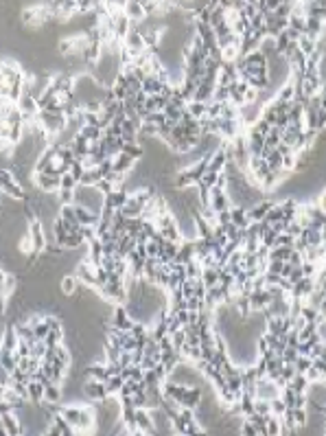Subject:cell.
Returning a JSON list of instances; mask_svg holds the SVG:
<instances>
[{
    "instance_id": "cell-5",
    "label": "cell",
    "mask_w": 326,
    "mask_h": 436,
    "mask_svg": "<svg viewBox=\"0 0 326 436\" xmlns=\"http://www.w3.org/2000/svg\"><path fill=\"white\" fill-rule=\"evenodd\" d=\"M134 434H156L151 412L147 408H136V430Z\"/></svg>"
},
{
    "instance_id": "cell-4",
    "label": "cell",
    "mask_w": 326,
    "mask_h": 436,
    "mask_svg": "<svg viewBox=\"0 0 326 436\" xmlns=\"http://www.w3.org/2000/svg\"><path fill=\"white\" fill-rule=\"evenodd\" d=\"M29 235H31V241H33V250L37 254H42L46 250V237H44V224L37 217L29 221Z\"/></svg>"
},
{
    "instance_id": "cell-13",
    "label": "cell",
    "mask_w": 326,
    "mask_h": 436,
    "mask_svg": "<svg viewBox=\"0 0 326 436\" xmlns=\"http://www.w3.org/2000/svg\"><path fill=\"white\" fill-rule=\"evenodd\" d=\"M101 178H103L101 169H99V167H92V169H86V171H84V176L79 178V184H84V186H94Z\"/></svg>"
},
{
    "instance_id": "cell-14",
    "label": "cell",
    "mask_w": 326,
    "mask_h": 436,
    "mask_svg": "<svg viewBox=\"0 0 326 436\" xmlns=\"http://www.w3.org/2000/svg\"><path fill=\"white\" fill-rule=\"evenodd\" d=\"M79 134L84 138H88V141L96 143V141H101V138H103V129L99 125H86V123H84V125L79 127Z\"/></svg>"
},
{
    "instance_id": "cell-3",
    "label": "cell",
    "mask_w": 326,
    "mask_h": 436,
    "mask_svg": "<svg viewBox=\"0 0 326 436\" xmlns=\"http://www.w3.org/2000/svg\"><path fill=\"white\" fill-rule=\"evenodd\" d=\"M84 397L88 401H103L108 397V390H105V382H99V380H92V377H86L84 382Z\"/></svg>"
},
{
    "instance_id": "cell-2",
    "label": "cell",
    "mask_w": 326,
    "mask_h": 436,
    "mask_svg": "<svg viewBox=\"0 0 326 436\" xmlns=\"http://www.w3.org/2000/svg\"><path fill=\"white\" fill-rule=\"evenodd\" d=\"M33 186L42 193H57L59 191V176L46 174V171H33Z\"/></svg>"
},
{
    "instance_id": "cell-7",
    "label": "cell",
    "mask_w": 326,
    "mask_h": 436,
    "mask_svg": "<svg viewBox=\"0 0 326 436\" xmlns=\"http://www.w3.org/2000/svg\"><path fill=\"white\" fill-rule=\"evenodd\" d=\"M79 278L75 276V274H66V276H62L59 278V294L62 296H66V298H72V296L77 294V290H79Z\"/></svg>"
},
{
    "instance_id": "cell-12",
    "label": "cell",
    "mask_w": 326,
    "mask_h": 436,
    "mask_svg": "<svg viewBox=\"0 0 326 436\" xmlns=\"http://www.w3.org/2000/svg\"><path fill=\"white\" fill-rule=\"evenodd\" d=\"M29 388V401L31 404H42L44 401V384H39L37 380H31L27 384Z\"/></svg>"
},
{
    "instance_id": "cell-15",
    "label": "cell",
    "mask_w": 326,
    "mask_h": 436,
    "mask_svg": "<svg viewBox=\"0 0 326 436\" xmlns=\"http://www.w3.org/2000/svg\"><path fill=\"white\" fill-rule=\"evenodd\" d=\"M123 384H125L123 375H112L105 380V390H108V394H118L120 388H123Z\"/></svg>"
},
{
    "instance_id": "cell-18",
    "label": "cell",
    "mask_w": 326,
    "mask_h": 436,
    "mask_svg": "<svg viewBox=\"0 0 326 436\" xmlns=\"http://www.w3.org/2000/svg\"><path fill=\"white\" fill-rule=\"evenodd\" d=\"M94 186H96V188H99V191H101L103 195H110L112 191H116V186H114V184L110 182V180H108V178H101V180H99V182H96Z\"/></svg>"
},
{
    "instance_id": "cell-6",
    "label": "cell",
    "mask_w": 326,
    "mask_h": 436,
    "mask_svg": "<svg viewBox=\"0 0 326 436\" xmlns=\"http://www.w3.org/2000/svg\"><path fill=\"white\" fill-rule=\"evenodd\" d=\"M136 158H132L129 154L120 151L118 156H114L112 158V171H116V174H129L134 167H136Z\"/></svg>"
},
{
    "instance_id": "cell-9",
    "label": "cell",
    "mask_w": 326,
    "mask_h": 436,
    "mask_svg": "<svg viewBox=\"0 0 326 436\" xmlns=\"http://www.w3.org/2000/svg\"><path fill=\"white\" fill-rule=\"evenodd\" d=\"M88 261L92 263V266H101L103 261V241L99 237H94L92 241H88Z\"/></svg>"
},
{
    "instance_id": "cell-1",
    "label": "cell",
    "mask_w": 326,
    "mask_h": 436,
    "mask_svg": "<svg viewBox=\"0 0 326 436\" xmlns=\"http://www.w3.org/2000/svg\"><path fill=\"white\" fill-rule=\"evenodd\" d=\"M75 204H81V206L90 208L94 213H101L103 211V204H105V195L96 186H84V184H79L75 188Z\"/></svg>"
},
{
    "instance_id": "cell-17",
    "label": "cell",
    "mask_w": 326,
    "mask_h": 436,
    "mask_svg": "<svg viewBox=\"0 0 326 436\" xmlns=\"http://www.w3.org/2000/svg\"><path fill=\"white\" fill-rule=\"evenodd\" d=\"M57 200L64 206V204H75V191L72 188H59L57 191Z\"/></svg>"
},
{
    "instance_id": "cell-8",
    "label": "cell",
    "mask_w": 326,
    "mask_h": 436,
    "mask_svg": "<svg viewBox=\"0 0 326 436\" xmlns=\"http://www.w3.org/2000/svg\"><path fill=\"white\" fill-rule=\"evenodd\" d=\"M123 9H125L127 18L132 20V22H140V20H145V18H147V13H145V7H142V3H140V0H127Z\"/></svg>"
},
{
    "instance_id": "cell-10",
    "label": "cell",
    "mask_w": 326,
    "mask_h": 436,
    "mask_svg": "<svg viewBox=\"0 0 326 436\" xmlns=\"http://www.w3.org/2000/svg\"><path fill=\"white\" fill-rule=\"evenodd\" d=\"M13 329H15V333H18L20 340H27V342H31V344L37 340L35 333H33V327H31L29 320H20V323H15Z\"/></svg>"
},
{
    "instance_id": "cell-16",
    "label": "cell",
    "mask_w": 326,
    "mask_h": 436,
    "mask_svg": "<svg viewBox=\"0 0 326 436\" xmlns=\"http://www.w3.org/2000/svg\"><path fill=\"white\" fill-rule=\"evenodd\" d=\"M77 186H79V180L72 176L70 171H66L64 176H59V188H72V191H75Z\"/></svg>"
},
{
    "instance_id": "cell-11",
    "label": "cell",
    "mask_w": 326,
    "mask_h": 436,
    "mask_svg": "<svg viewBox=\"0 0 326 436\" xmlns=\"http://www.w3.org/2000/svg\"><path fill=\"white\" fill-rule=\"evenodd\" d=\"M162 81L156 77V75H147L145 79H142V92L149 97V94H160L162 92Z\"/></svg>"
}]
</instances>
